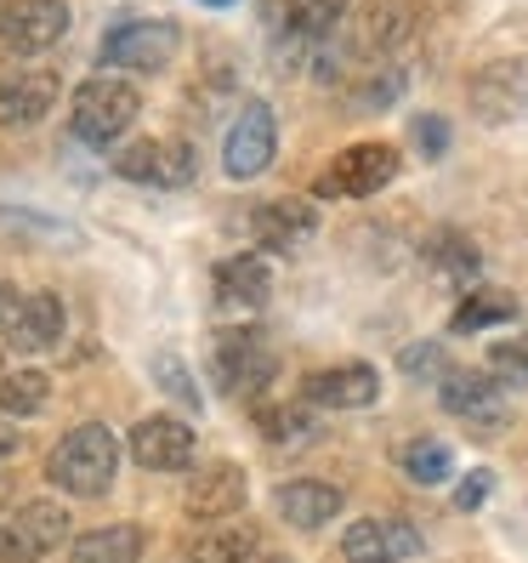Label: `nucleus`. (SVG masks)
<instances>
[{
  "mask_svg": "<svg viewBox=\"0 0 528 563\" xmlns=\"http://www.w3.org/2000/svg\"><path fill=\"white\" fill-rule=\"evenodd\" d=\"M114 478H120V444H114V433L103 421L69 427L46 455V484L75 495V501H103V495L114 489Z\"/></svg>",
  "mask_w": 528,
  "mask_h": 563,
  "instance_id": "1",
  "label": "nucleus"
},
{
  "mask_svg": "<svg viewBox=\"0 0 528 563\" xmlns=\"http://www.w3.org/2000/svg\"><path fill=\"white\" fill-rule=\"evenodd\" d=\"M143 114V91L120 75H91L69 103V137L86 148H114Z\"/></svg>",
  "mask_w": 528,
  "mask_h": 563,
  "instance_id": "2",
  "label": "nucleus"
},
{
  "mask_svg": "<svg viewBox=\"0 0 528 563\" xmlns=\"http://www.w3.org/2000/svg\"><path fill=\"white\" fill-rule=\"evenodd\" d=\"M398 172H404V154L392 143H352L313 177V194L318 200H370Z\"/></svg>",
  "mask_w": 528,
  "mask_h": 563,
  "instance_id": "3",
  "label": "nucleus"
},
{
  "mask_svg": "<svg viewBox=\"0 0 528 563\" xmlns=\"http://www.w3.org/2000/svg\"><path fill=\"white\" fill-rule=\"evenodd\" d=\"M177 52H182V29L171 18H125L103 35V46H97V57H103L109 69H131V75L171 69Z\"/></svg>",
  "mask_w": 528,
  "mask_h": 563,
  "instance_id": "4",
  "label": "nucleus"
},
{
  "mask_svg": "<svg viewBox=\"0 0 528 563\" xmlns=\"http://www.w3.org/2000/svg\"><path fill=\"white\" fill-rule=\"evenodd\" d=\"M211 371H216V387L227 399H250V393H261L273 382V347L256 324H227L211 342Z\"/></svg>",
  "mask_w": 528,
  "mask_h": 563,
  "instance_id": "5",
  "label": "nucleus"
},
{
  "mask_svg": "<svg viewBox=\"0 0 528 563\" xmlns=\"http://www.w3.org/2000/svg\"><path fill=\"white\" fill-rule=\"evenodd\" d=\"M114 177L143 183V188H188L200 177V154L188 143H159V137H131L114 148Z\"/></svg>",
  "mask_w": 528,
  "mask_h": 563,
  "instance_id": "6",
  "label": "nucleus"
},
{
  "mask_svg": "<svg viewBox=\"0 0 528 563\" xmlns=\"http://www.w3.org/2000/svg\"><path fill=\"white\" fill-rule=\"evenodd\" d=\"M273 159H279V120H273L268 103L250 97V103L239 109V120L227 125V137H222V165H227L234 183H250V177L268 172Z\"/></svg>",
  "mask_w": 528,
  "mask_h": 563,
  "instance_id": "7",
  "label": "nucleus"
},
{
  "mask_svg": "<svg viewBox=\"0 0 528 563\" xmlns=\"http://www.w3.org/2000/svg\"><path fill=\"white\" fill-rule=\"evenodd\" d=\"M467 103L483 125H512L528 114V63L523 57H494L467 80Z\"/></svg>",
  "mask_w": 528,
  "mask_h": 563,
  "instance_id": "8",
  "label": "nucleus"
},
{
  "mask_svg": "<svg viewBox=\"0 0 528 563\" xmlns=\"http://www.w3.org/2000/svg\"><path fill=\"white\" fill-rule=\"evenodd\" d=\"M63 35H69V0H0V46L41 57Z\"/></svg>",
  "mask_w": 528,
  "mask_h": 563,
  "instance_id": "9",
  "label": "nucleus"
},
{
  "mask_svg": "<svg viewBox=\"0 0 528 563\" xmlns=\"http://www.w3.org/2000/svg\"><path fill=\"white\" fill-rule=\"evenodd\" d=\"M63 97V80L52 63H23V69H7L0 75V125L7 131H29L41 125Z\"/></svg>",
  "mask_w": 528,
  "mask_h": 563,
  "instance_id": "10",
  "label": "nucleus"
},
{
  "mask_svg": "<svg viewBox=\"0 0 528 563\" xmlns=\"http://www.w3.org/2000/svg\"><path fill=\"white\" fill-rule=\"evenodd\" d=\"M438 405L454 416V421H472L478 433H501L512 405H506V387L494 382L488 371H449L438 382Z\"/></svg>",
  "mask_w": 528,
  "mask_h": 563,
  "instance_id": "11",
  "label": "nucleus"
},
{
  "mask_svg": "<svg viewBox=\"0 0 528 563\" xmlns=\"http://www.w3.org/2000/svg\"><path fill=\"white\" fill-rule=\"evenodd\" d=\"M69 541V512L57 501H23L7 523H0V558L7 563H35Z\"/></svg>",
  "mask_w": 528,
  "mask_h": 563,
  "instance_id": "12",
  "label": "nucleus"
},
{
  "mask_svg": "<svg viewBox=\"0 0 528 563\" xmlns=\"http://www.w3.org/2000/svg\"><path fill=\"white\" fill-rule=\"evenodd\" d=\"M193 455H200V439L182 416H143L131 427V461L143 473H182L193 467Z\"/></svg>",
  "mask_w": 528,
  "mask_h": 563,
  "instance_id": "13",
  "label": "nucleus"
},
{
  "mask_svg": "<svg viewBox=\"0 0 528 563\" xmlns=\"http://www.w3.org/2000/svg\"><path fill=\"white\" fill-rule=\"evenodd\" d=\"M250 501V478L239 461H211V467H193L188 478V518L193 523H222L239 518Z\"/></svg>",
  "mask_w": 528,
  "mask_h": 563,
  "instance_id": "14",
  "label": "nucleus"
},
{
  "mask_svg": "<svg viewBox=\"0 0 528 563\" xmlns=\"http://www.w3.org/2000/svg\"><path fill=\"white\" fill-rule=\"evenodd\" d=\"M420 529L404 518H358L341 529V558L347 563H409L420 558Z\"/></svg>",
  "mask_w": 528,
  "mask_h": 563,
  "instance_id": "15",
  "label": "nucleus"
},
{
  "mask_svg": "<svg viewBox=\"0 0 528 563\" xmlns=\"http://www.w3.org/2000/svg\"><path fill=\"white\" fill-rule=\"evenodd\" d=\"M302 399L313 410H364L381 399V371L375 364H329V371H313L302 382Z\"/></svg>",
  "mask_w": 528,
  "mask_h": 563,
  "instance_id": "16",
  "label": "nucleus"
},
{
  "mask_svg": "<svg viewBox=\"0 0 528 563\" xmlns=\"http://www.w3.org/2000/svg\"><path fill=\"white\" fill-rule=\"evenodd\" d=\"M0 330H7V347L18 353H52L63 342V302L52 290H29V296H12L7 319H0Z\"/></svg>",
  "mask_w": 528,
  "mask_h": 563,
  "instance_id": "17",
  "label": "nucleus"
},
{
  "mask_svg": "<svg viewBox=\"0 0 528 563\" xmlns=\"http://www.w3.org/2000/svg\"><path fill=\"white\" fill-rule=\"evenodd\" d=\"M268 296H273V268L261 251H239V256L216 262V302L222 308L256 313V308H268Z\"/></svg>",
  "mask_w": 528,
  "mask_h": 563,
  "instance_id": "18",
  "label": "nucleus"
},
{
  "mask_svg": "<svg viewBox=\"0 0 528 563\" xmlns=\"http://www.w3.org/2000/svg\"><path fill=\"white\" fill-rule=\"evenodd\" d=\"M273 507H279V518H284L290 529L313 536V529L336 523V512L347 507V495H341L336 484H324V478H290V484H279Z\"/></svg>",
  "mask_w": 528,
  "mask_h": 563,
  "instance_id": "19",
  "label": "nucleus"
},
{
  "mask_svg": "<svg viewBox=\"0 0 528 563\" xmlns=\"http://www.w3.org/2000/svg\"><path fill=\"white\" fill-rule=\"evenodd\" d=\"M313 234H318V206H313V200H295V194H284V200H268V206L256 211V240H261V251H302Z\"/></svg>",
  "mask_w": 528,
  "mask_h": 563,
  "instance_id": "20",
  "label": "nucleus"
},
{
  "mask_svg": "<svg viewBox=\"0 0 528 563\" xmlns=\"http://www.w3.org/2000/svg\"><path fill=\"white\" fill-rule=\"evenodd\" d=\"M261 552L256 523L245 518H222V523H200V536L188 541V563H245Z\"/></svg>",
  "mask_w": 528,
  "mask_h": 563,
  "instance_id": "21",
  "label": "nucleus"
},
{
  "mask_svg": "<svg viewBox=\"0 0 528 563\" xmlns=\"http://www.w3.org/2000/svg\"><path fill=\"white\" fill-rule=\"evenodd\" d=\"M517 319V296L501 290V285H467L460 308L449 313V330L454 336H478V330H494V324H512Z\"/></svg>",
  "mask_w": 528,
  "mask_h": 563,
  "instance_id": "22",
  "label": "nucleus"
},
{
  "mask_svg": "<svg viewBox=\"0 0 528 563\" xmlns=\"http://www.w3.org/2000/svg\"><path fill=\"white\" fill-rule=\"evenodd\" d=\"M143 558V529L137 523H103L69 541V563H137Z\"/></svg>",
  "mask_w": 528,
  "mask_h": 563,
  "instance_id": "23",
  "label": "nucleus"
},
{
  "mask_svg": "<svg viewBox=\"0 0 528 563\" xmlns=\"http://www.w3.org/2000/svg\"><path fill=\"white\" fill-rule=\"evenodd\" d=\"M409 35H415V7L409 0H375V7L364 12V29H358V46L386 57V52H398Z\"/></svg>",
  "mask_w": 528,
  "mask_h": 563,
  "instance_id": "24",
  "label": "nucleus"
},
{
  "mask_svg": "<svg viewBox=\"0 0 528 563\" xmlns=\"http://www.w3.org/2000/svg\"><path fill=\"white\" fill-rule=\"evenodd\" d=\"M426 268H432L438 279H449V285H478V268H483V256H478V245L467 240V234H432L426 240Z\"/></svg>",
  "mask_w": 528,
  "mask_h": 563,
  "instance_id": "25",
  "label": "nucleus"
},
{
  "mask_svg": "<svg viewBox=\"0 0 528 563\" xmlns=\"http://www.w3.org/2000/svg\"><path fill=\"white\" fill-rule=\"evenodd\" d=\"M398 467H404V478H409V484L438 489V484H449V478H454V450H449L443 439H409V444L398 450Z\"/></svg>",
  "mask_w": 528,
  "mask_h": 563,
  "instance_id": "26",
  "label": "nucleus"
},
{
  "mask_svg": "<svg viewBox=\"0 0 528 563\" xmlns=\"http://www.w3.org/2000/svg\"><path fill=\"white\" fill-rule=\"evenodd\" d=\"M273 12L284 18V29L295 41H324L329 29L352 12V0H284V7H273Z\"/></svg>",
  "mask_w": 528,
  "mask_h": 563,
  "instance_id": "27",
  "label": "nucleus"
},
{
  "mask_svg": "<svg viewBox=\"0 0 528 563\" xmlns=\"http://www.w3.org/2000/svg\"><path fill=\"white\" fill-rule=\"evenodd\" d=\"M52 399V376L46 371H0V416H41Z\"/></svg>",
  "mask_w": 528,
  "mask_h": 563,
  "instance_id": "28",
  "label": "nucleus"
},
{
  "mask_svg": "<svg viewBox=\"0 0 528 563\" xmlns=\"http://www.w3.org/2000/svg\"><path fill=\"white\" fill-rule=\"evenodd\" d=\"M318 433V421H313V405H273V410H261V439L268 444H302Z\"/></svg>",
  "mask_w": 528,
  "mask_h": 563,
  "instance_id": "29",
  "label": "nucleus"
},
{
  "mask_svg": "<svg viewBox=\"0 0 528 563\" xmlns=\"http://www.w3.org/2000/svg\"><path fill=\"white\" fill-rule=\"evenodd\" d=\"M398 371L409 382H443L454 364H449V347L443 342H409V347H398Z\"/></svg>",
  "mask_w": 528,
  "mask_h": 563,
  "instance_id": "30",
  "label": "nucleus"
},
{
  "mask_svg": "<svg viewBox=\"0 0 528 563\" xmlns=\"http://www.w3.org/2000/svg\"><path fill=\"white\" fill-rule=\"evenodd\" d=\"M0 234L12 240H75V222H57V217H41V211H0Z\"/></svg>",
  "mask_w": 528,
  "mask_h": 563,
  "instance_id": "31",
  "label": "nucleus"
},
{
  "mask_svg": "<svg viewBox=\"0 0 528 563\" xmlns=\"http://www.w3.org/2000/svg\"><path fill=\"white\" fill-rule=\"evenodd\" d=\"M488 376L494 382H528V330H512L488 347Z\"/></svg>",
  "mask_w": 528,
  "mask_h": 563,
  "instance_id": "32",
  "label": "nucleus"
},
{
  "mask_svg": "<svg viewBox=\"0 0 528 563\" xmlns=\"http://www.w3.org/2000/svg\"><path fill=\"white\" fill-rule=\"evenodd\" d=\"M404 86H409V75L398 69V63H386V69H381V75H370L352 97H358V109H392V103L404 97Z\"/></svg>",
  "mask_w": 528,
  "mask_h": 563,
  "instance_id": "33",
  "label": "nucleus"
},
{
  "mask_svg": "<svg viewBox=\"0 0 528 563\" xmlns=\"http://www.w3.org/2000/svg\"><path fill=\"white\" fill-rule=\"evenodd\" d=\"M154 382H159L165 393H177V399H182L188 410H200V393H193V382H188V364H182V358L159 353V358H154Z\"/></svg>",
  "mask_w": 528,
  "mask_h": 563,
  "instance_id": "34",
  "label": "nucleus"
},
{
  "mask_svg": "<svg viewBox=\"0 0 528 563\" xmlns=\"http://www.w3.org/2000/svg\"><path fill=\"white\" fill-rule=\"evenodd\" d=\"M488 489H494V473L488 467H472L467 478L454 484V512H478L488 501Z\"/></svg>",
  "mask_w": 528,
  "mask_h": 563,
  "instance_id": "35",
  "label": "nucleus"
},
{
  "mask_svg": "<svg viewBox=\"0 0 528 563\" xmlns=\"http://www.w3.org/2000/svg\"><path fill=\"white\" fill-rule=\"evenodd\" d=\"M415 143H420L426 159H443V154H449V120L420 114V120H415Z\"/></svg>",
  "mask_w": 528,
  "mask_h": 563,
  "instance_id": "36",
  "label": "nucleus"
},
{
  "mask_svg": "<svg viewBox=\"0 0 528 563\" xmlns=\"http://www.w3.org/2000/svg\"><path fill=\"white\" fill-rule=\"evenodd\" d=\"M12 296H18V290H12L7 279H0V319H7V308H12Z\"/></svg>",
  "mask_w": 528,
  "mask_h": 563,
  "instance_id": "37",
  "label": "nucleus"
},
{
  "mask_svg": "<svg viewBox=\"0 0 528 563\" xmlns=\"http://www.w3.org/2000/svg\"><path fill=\"white\" fill-rule=\"evenodd\" d=\"M245 563H290V558H279V552H256V558H245Z\"/></svg>",
  "mask_w": 528,
  "mask_h": 563,
  "instance_id": "38",
  "label": "nucleus"
},
{
  "mask_svg": "<svg viewBox=\"0 0 528 563\" xmlns=\"http://www.w3.org/2000/svg\"><path fill=\"white\" fill-rule=\"evenodd\" d=\"M12 444H18L12 433H0V455H12Z\"/></svg>",
  "mask_w": 528,
  "mask_h": 563,
  "instance_id": "39",
  "label": "nucleus"
},
{
  "mask_svg": "<svg viewBox=\"0 0 528 563\" xmlns=\"http://www.w3.org/2000/svg\"><path fill=\"white\" fill-rule=\"evenodd\" d=\"M205 7H234V0H205Z\"/></svg>",
  "mask_w": 528,
  "mask_h": 563,
  "instance_id": "40",
  "label": "nucleus"
},
{
  "mask_svg": "<svg viewBox=\"0 0 528 563\" xmlns=\"http://www.w3.org/2000/svg\"><path fill=\"white\" fill-rule=\"evenodd\" d=\"M0 371H7V358H0Z\"/></svg>",
  "mask_w": 528,
  "mask_h": 563,
  "instance_id": "41",
  "label": "nucleus"
}]
</instances>
